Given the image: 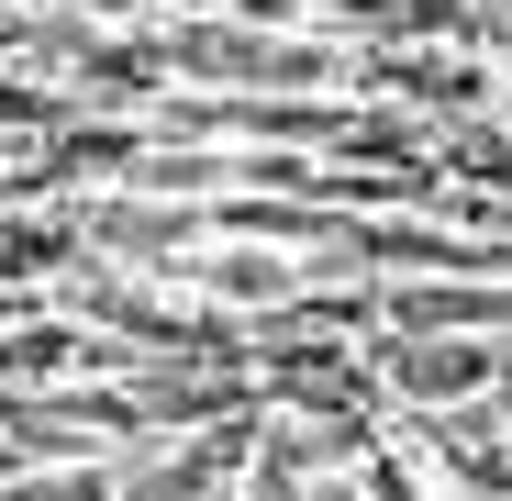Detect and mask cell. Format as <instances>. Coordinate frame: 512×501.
Listing matches in <instances>:
<instances>
[{
  "label": "cell",
  "instance_id": "277c9868",
  "mask_svg": "<svg viewBox=\"0 0 512 501\" xmlns=\"http://www.w3.org/2000/svg\"><path fill=\"white\" fill-rule=\"evenodd\" d=\"M78 268H90V223H78V201L0 212V290H67Z\"/></svg>",
  "mask_w": 512,
  "mask_h": 501
},
{
  "label": "cell",
  "instance_id": "7c38bea8",
  "mask_svg": "<svg viewBox=\"0 0 512 501\" xmlns=\"http://www.w3.org/2000/svg\"><path fill=\"white\" fill-rule=\"evenodd\" d=\"M23 468H34V457H23V446H12V435H0V479H23Z\"/></svg>",
  "mask_w": 512,
  "mask_h": 501
},
{
  "label": "cell",
  "instance_id": "8992f818",
  "mask_svg": "<svg viewBox=\"0 0 512 501\" xmlns=\"http://www.w3.org/2000/svg\"><path fill=\"white\" fill-rule=\"evenodd\" d=\"M134 201H167V212H212L223 190H234V145H179V134H145V156H134V179H123Z\"/></svg>",
  "mask_w": 512,
  "mask_h": 501
},
{
  "label": "cell",
  "instance_id": "5b68a950",
  "mask_svg": "<svg viewBox=\"0 0 512 501\" xmlns=\"http://www.w3.org/2000/svg\"><path fill=\"white\" fill-rule=\"evenodd\" d=\"M368 334H379V279H323L312 268V290L290 301V312H268V323H256V346H368Z\"/></svg>",
  "mask_w": 512,
  "mask_h": 501
},
{
  "label": "cell",
  "instance_id": "5bb4252c",
  "mask_svg": "<svg viewBox=\"0 0 512 501\" xmlns=\"http://www.w3.org/2000/svg\"><path fill=\"white\" fill-rule=\"evenodd\" d=\"M501 90H512V78H501Z\"/></svg>",
  "mask_w": 512,
  "mask_h": 501
},
{
  "label": "cell",
  "instance_id": "30bf717a",
  "mask_svg": "<svg viewBox=\"0 0 512 501\" xmlns=\"http://www.w3.org/2000/svg\"><path fill=\"white\" fill-rule=\"evenodd\" d=\"M468 56H490L512 78V0H479V12H468Z\"/></svg>",
  "mask_w": 512,
  "mask_h": 501
},
{
  "label": "cell",
  "instance_id": "6da1fadb",
  "mask_svg": "<svg viewBox=\"0 0 512 501\" xmlns=\"http://www.w3.org/2000/svg\"><path fill=\"white\" fill-rule=\"evenodd\" d=\"M368 368L390 412H479L512 379V346L501 334H368Z\"/></svg>",
  "mask_w": 512,
  "mask_h": 501
},
{
  "label": "cell",
  "instance_id": "ba28073f",
  "mask_svg": "<svg viewBox=\"0 0 512 501\" xmlns=\"http://www.w3.org/2000/svg\"><path fill=\"white\" fill-rule=\"evenodd\" d=\"M123 490V457H90V468H23L0 479V501H112Z\"/></svg>",
  "mask_w": 512,
  "mask_h": 501
},
{
  "label": "cell",
  "instance_id": "4fadbf2b",
  "mask_svg": "<svg viewBox=\"0 0 512 501\" xmlns=\"http://www.w3.org/2000/svg\"><path fill=\"white\" fill-rule=\"evenodd\" d=\"M501 123H512V90H501Z\"/></svg>",
  "mask_w": 512,
  "mask_h": 501
},
{
  "label": "cell",
  "instance_id": "8fae6325",
  "mask_svg": "<svg viewBox=\"0 0 512 501\" xmlns=\"http://www.w3.org/2000/svg\"><path fill=\"white\" fill-rule=\"evenodd\" d=\"M245 34H312V0H223Z\"/></svg>",
  "mask_w": 512,
  "mask_h": 501
},
{
  "label": "cell",
  "instance_id": "7a4b0ae2",
  "mask_svg": "<svg viewBox=\"0 0 512 501\" xmlns=\"http://www.w3.org/2000/svg\"><path fill=\"white\" fill-rule=\"evenodd\" d=\"M156 279H167V290H190V301H212V312H234V323H268V312H290V301L312 290V257H290V245L201 234L190 257H167Z\"/></svg>",
  "mask_w": 512,
  "mask_h": 501
},
{
  "label": "cell",
  "instance_id": "9c48e42d",
  "mask_svg": "<svg viewBox=\"0 0 512 501\" xmlns=\"http://www.w3.org/2000/svg\"><path fill=\"white\" fill-rule=\"evenodd\" d=\"M357 479H368V501H435V479H423L412 457H390V446H379V457H368Z\"/></svg>",
  "mask_w": 512,
  "mask_h": 501
},
{
  "label": "cell",
  "instance_id": "3957f363",
  "mask_svg": "<svg viewBox=\"0 0 512 501\" xmlns=\"http://www.w3.org/2000/svg\"><path fill=\"white\" fill-rule=\"evenodd\" d=\"M379 334H501L512 346V279H379Z\"/></svg>",
  "mask_w": 512,
  "mask_h": 501
},
{
  "label": "cell",
  "instance_id": "52a82bcc",
  "mask_svg": "<svg viewBox=\"0 0 512 501\" xmlns=\"http://www.w3.org/2000/svg\"><path fill=\"white\" fill-rule=\"evenodd\" d=\"M334 156L346 167H435V123L401 112V101H357L346 134H334Z\"/></svg>",
  "mask_w": 512,
  "mask_h": 501
}]
</instances>
